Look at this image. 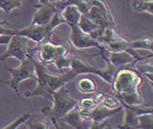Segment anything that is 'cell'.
Masks as SVG:
<instances>
[{"label":"cell","instance_id":"d6a6232c","mask_svg":"<svg viewBox=\"0 0 153 129\" xmlns=\"http://www.w3.org/2000/svg\"><path fill=\"white\" fill-rule=\"evenodd\" d=\"M0 83H3V84L8 85V84H9V81H6V80H3V79L0 78Z\"/></svg>","mask_w":153,"mask_h":129},{"label":"cell","instance_id":"52a82bcc","mask_svg":"<svg viewBox=\"0 0 153 129\" xmlns=\"http://www.w3.org/2000/svg\"><path fill=\"white\" fill-rule=\"evenodd\" d=\"M70 27L69 41L71 45L76 49H86L90 47H96L102 51L105 47L89 34L83 32L78 25H68Z\"/></svg>","mask_w":153,"mask_h":129},{"label":"cell","instance_id":"30bf717a","mask_svg":"<svg viewBox=\"0 0 153 129\" xmlns=\"http://www.w3.org/2000/svg\"><path fill=\"white\" fill-rule=\"evenodd\" d=\"M86 15L89 17L95 24H97L102 28H105L108 26L115 27V19L113 15H108L106 12L98 7L91 6Z\"/></svg>","mask_w":153,"mask_h":129},{"label":"cell","instance_id":"9a60e30c","mask_svg":"<svg viewBox=\"0 0 153 129\" xmlns=\"http://www.w3.org/2000/svg\"><path fill=\"white\" fill-rule=\"evenodd\" d=\"M133 65L135 66L136 71L139 72L141 76H145L150 85H152V57L138 60Z\"/></svg>","mask_w":153,"mask_h":129},{"label":"cell","instance_id":"2e32d148","mask_svg":"<svg viewBox=\"0 0 153 129\" xmlns=\"http://www.w3.org/2000/svg\"><path fill=\"white\" fill-rule=\"evenodd\" d=\"M125 115L123 119V124L121 125H118L114 128H129V129H139V116L131 111L127 107H123Z\"/></svg>","mask_w":153,"mask_h":129},{"label":"cell","instance_id":"44dd1931","mask_svg":"<svg viewBox=\"0 0 153 129\" xmlns=\"http://www.w3.org/2000/svg\"><path fill=\"white\" fill-rule=\"evenodd\" d=\"M104 94H97L96 97H83L79 101V105L82 108L87 109H93L98 105L100 104Z\"/></svg>","mask_w":153,"mask_h":129},{"label":"cell","instance_id":"4dcf8cb0","mask_svg":"<svg viewBox=\"0 0 153 129\" xmlns=\"http://www.w3.org/2000/svg\"><path fill=\"white\" fill-rule=\"evenodd\" d=\"M38 4H41V5H48L50 4L49 0H39V3Z\"/></svg>","mask_w":153,"mask_h":129},{"label":"cell","instance_id":"6da1fadb","mask_svg":"<svg viewBox=\"0 0 153 129\" xmlns=\"http://www.w3.org/2000/svg\"><path fill=\"white\" fill-rule=\"evenodd\" d=\"M144 79L139 72L129 68L117 71L112 81V89L120 103L128 105H144L145 100L140 92Z\"/></svg>","mask_w":153,"mask_h":129},{"label":"cell","instance_id":"484cf974","mask_svg":"<svg viewBox=\"0 0 153 129\" xmlns=\"http://www.w3.org/2000/svg\"><path fill=\"white\" fill-rule=\"evenodd\" d=\"M30 116H31L30 113H26V114L20 116L19 117H17L14 122H12L9 125H7V126H5L4 129H16V128L19 127L21 125L26 123V121L30 117Z\"/></svg>","mask_w":153,"mask_h":129},{"label":"cell","instance_id":"ac0fdd59","mask_svg":"<svg viewBox=\"0 0 153 129\" xmlns=\"http://www.w3.org/2000/svg\"><path fill=\"white\" fill-rule=\"evenodd\" d=\"M130 6L139 13H146L149 15L153 14V0H132Z\"/></svg>","mask_w":153,"mask_h":129},{"label":"cell","instance_id":"277c9868","mask_svg":"<svg viewBox=\"0 0 153 129\" xmlns=\"http://www.w3.org/2000/svg\"><path fill=\"white\" fill-rule=\"evenodd\" d=\"M7 70L11 75V79L9 81L8 86L16 92L17 97L20 96V91H19V86L20 84L27 79H36V69L34 58L30 56L25 60L21 61L20 65L16 68H7Z\"/></svg>","mask_w":153,"mask_h":129},{"label":"cell","instance_id":"7c38bea8","mask_svg":"<svg viewBox=\"0 0 153 129\" xmlns=\"http://www.w3.org/2000/svg\"><path fill=\"white\" fill-rule=\"evenodd\" d=\"M59 121L64 122L68 125H69L71 127L76 128V129H82L85 128V123H88L86 122L82 119V117L80 116L79 114V105H76L73 109H71L70 111L65 115Z\"/></svg>","mask_w":153,"mask_h":129},{"label":"cell","instance_id":"e0dca14e","mask_svg":"<svg viewBox=\"0 0 153 129\" xmlns=\"http://www.w3.org/2000/svg\"><path fill=\"white\" fill-rule=\"evenodd\" d=\"M76 87L81 94L91 95L97 90V85L89 77H82L76 83Z\"/></svg>","mask_w":153,"mask_h":129},{"label":"cell","instance_id":"7402d4cb","mask_svg":"<svg viewBox=\"0 0 153 129\" xmlns=\"http://www.w3.org/2000/svg\"><path fill=\"white\" fill-rule=\"evenodd\" d=\"M22 5V0H0V9L6 14L19 8Z\"/></svg>","mask_w":153,"mask_h":129},{"label":"cell","instance_id":"4fadbf2b","mask_svg":"<svg viewBox=\"0 0 153 129\" xmlns=\"http://www.w3.org/2000/svg\"><path fill=\"white\" fill-rule=\"evenodd\" d=\"M30 129H49L55 127L52 121L45 115H32L25 123Z\"/></svg>","mask_w":153,"mask_h":129},{"label":"cell","instance_id":"ffe728a7","mask_svg":"<svg viewBox=\"0 0 153 129\" xmlns=\"http://www.w3.org/2000/svg\"><path fill=\"white\" fill-rule=\"evenodd\" d=\"M78 26L79 27V28L87 33V34H91L95 31L99 30L100 28H102L100 27H99L97 24H95L89 17H88L86 15H82L80 19H79V22L78 24Z\"/></svg>","mask_w":153,"mask_h":129},{"label":"cell","instance_id":"8992f818","mask_svg":"<svg viewBox=\"0 0 153 129\" xmlns=\"http://www.w3.org/2000/svg\"><path fill=\"white\" fill-rule=\"evenodd\" d=\"M29 40L25 36L14 35L7 45V50L0 56V61L5 62L9 57H15L18 61H23L29 57Z\"/></svg>","mask_w":153,"mask_h":129},{"label":"cell","instance_id":"5bb4252c","mask_svg":"<svg viewBox=\"0 0 153 129\" xmlns=\"http://www.w3.org/2000/svg\"><path fill=\"white\" fill-rule=\"evenodd\" d=\"M60 14L68 26L78 25L82 15L78 7L73 4H68L65 6V7L62 10H60Z\"/></svg>","mask_w":153,"mask_h":129},{"label":"cell","instance_id":"83f0119b","mask_svg":"<svg viewBox=\"0 0 153 129\" xmlns=\"http://www.w3.org/2000/svg\"><path fill=\"white\" fill-rule=\"evenodd\" d=\"M14 29H9L4 26H0V35H13Z\"/></svg>","mask_w":153,"mask_h":129},{"label":"cell","instance_id":"3957f363","mask_svg":"<svg viewBox=\"0 0 153 129\" xmlns=\"http://www.w3.org/2000/svg\"><path fill=\"white\" fill-rule=\"evenodd\" d=\"M51 100L53 101V106L42 107L40 109L41 114L45 115L52 121L55 128H60L59 125H57L59 120L76 105H79V101L69 95L66 85L53 92Z\"/></svg>","mask_w":153,"mask_h":129},{"label":"cell","instance_id":"5b68a950","mask_svg":"<svg viewBox=\"0 0 153 129\" xmlns=\"http://www.w3.org/2000/svg\"><path fill=\"white\" fill-rule=\"evenodd\" d=\"M36 53L37 58L39 62L43 65L53 64L59 57L68 54V49L63 45L55 44L51 40H45L41 43L37 44V46L35 48H30L29 54L33 55Z\"/></svg>","mask_w":153,"mask_h":129},{"label":"cell","instance_id":"ba28073f","mask_svg":"<svg viewBox=\"0 0 153 129\" xmlns=\"http://www.w3.org/2000/svg\"><path fill=\"white\" fill-rule=\"evenodd\" d=\"M14 35L25 36L28 40H32L39 44L45 40H51V35L48 32L46 26H36L30 24L28 27L22 29H14Z\"/></svg>","mask_w":153,"mask_h":129},{"label":"cell","instance_id":"d4e9b609","mask_svg":"<svg viewBox=\"0 0 153 129\" xmlns=\"http://www.w3.org/2000/svg\"><path fill=\"white\" fill-rule=\"evenodd\" d=\"M53 64L56 65V66L59 68L60 73H63L64 69L70 67V55H69V53L59 57Z\"/></svg>","mask_w":153,"mask_h":129},{"label":"cell","instance_id":"4316f807","mask_svg":"<svg viewBox=\"0 0 153 129\" xmlns=\"http://www.w3.org/2000/svg\"><path fill=\"white\" fill-rule=\"evenodd\" d=\"M91 125L89 126V128H96V129H105V128H113L112 126H110L108 125V123L107 121L104 122H93L91 121Z\"/></svg>","mask_w":153,"mask_h":129},{"label":"cell","instance_id":"cb8c5ba5","mask_svg":"<svg viewBox=\"0 0 153 129\" xmlns=\"http://www.w3.org/2000/svg\"><path fill=\"white\" fill-rule=\"evenodd\" d=\"M153 116L152 114H144L139 116V129H152Z\"/></svg>","mask_w":153,"mask_h":129},{"label":"cell","instance_id":"f546056e","mask_svg":"<svg viewBox=\"0 0 153 129\" xmlns=\"http://www.w3.org/2000/svg\"><path fill=\"white\" fill-rule=\"evenodd\" d=\"M50 4L53 3H57V2H64V3H68V4H72V0H49Z\"/></svg>","mask_w":153,"mask_h":129},{"label":"cell","instance_id":"7a4b0ae2","mask_svg":"<svg viewBox=\"0 0 153 129\" xmlns=\"http://www.w3.org/2000/svg\"><path fill=\"white\" fill-rule=\"evenodd\" d=\"M34 63L37 85L33 91H27L24 93V97H44L51 100L52 93L54 91L74 79L69 71L60 73V75H56L54 73H50L47 69L46 65L37 62L35 58Z\"/></svg>","mask_w":153,"mask_h":129},{"label":"cell","instance_id":"9c48e42d","mask_svg":"<svg viewBox=\"0 0 153 129\" xmlns=\"http://www.w3.org/2000/svg\"><path fill=\"white\" fill-rule=\"evenodd\" d=\"M35 7L36 8L31 24L36 25V26H46L48 25L54 16V15L56 12V8L54 4H48V5H41L37 4L35 5Z\"/></svg>","mask_w":153,"mask_h":129},{"label":"cell","instance_id":"8fae6325","mask_svg":"<svg viewBox=\"0 0 153 129\" xmlns=\"http://www.w3.org/2000/svg\"><path fill=\"white\" fill-rule=\"evenodd\" d=\"M123 110V106H120L118 108H108L102 105H98L96 107L92 109V116L91 121L93 122H104L108 118L114 116Z\"/></svg>","mask_w":153,"mask_h":129},{"label":"cell","instance_id":"d6986e66","mask_svg":"<svg viewBox=\"0 0 153 129\" xmlns=\"http://www.w3.org/2000/svg\"><path fill=\"white\" fill-rule=\"evenodd\" d=\"M152 45H153V40L150 36H142V38L133 40L130 43V46L128 48H132L135 50L142 49V50H148L149 52H152Z\"/></svg>","mask_w":153,"mask_h":129},{"label":"cell","instance_id":"f1b7e54d","mask_svg":"<svg viewBox=\"0 0 153 129\" xmlns=\"http://www.w3.org/2000/svg\"><path fill=\"white\" fill-rule=\"evenodd\" d=\"M11 38V35H0V46L7 45Z\"/></svg>","mask_w":153,"mask_h":129},{"label":"cell","instance_id":"1f68e13d","mask_svg":"<svg viewBox=\"0 0 153 129\" xmlns=\"http://www.w3.org/2000/svg\"><path fill=\"white\" fill-rule=\"evenodd\" d=\"M5 25H8V22L7 20H0V26H5Z\"/></svg>","mask_w":153,"mask_h":129},{"label":"cell","instance_id":"603a6c76","mask_svg":"<svg viewBox=\"0 0 153 129\" xmlns=\"http://www.w3.org/2000/svg\"><path fill=\"white\" fill-rule=\"evenodd\" d=\"M100 105L108 107V108H118L120 106H122L121 104H120V99L116 97V96H112V95H109V94H107V95H104L103 96V98L100 102Z\"/></svg>","mask_w":153,"mask_h":129}]
</instances>
